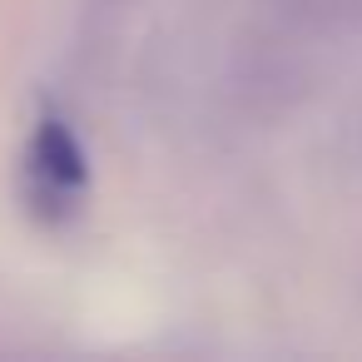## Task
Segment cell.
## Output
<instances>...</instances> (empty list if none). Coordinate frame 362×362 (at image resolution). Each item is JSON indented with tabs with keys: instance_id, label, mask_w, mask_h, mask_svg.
Instances as JSON below:
<instances>
[{
	"instance_id": "1",
	"label": "cell",
	"mask_w": 362,
	"mask_h": 362,
	"mask_svg": "<svg viewBox=\"0 0 362 362\" xmlns=\"http://www.w3.org/2000/svg\"><path fill=\"white\" fill-rule=\"evenodd\" d=\"M30 184L45 209H70L85 184V159L60 124H45L30 144Z\"/></svg>"
}]
</instances>
